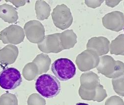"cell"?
I'll list each match as a JSON object with an SVG mask.
<instances>
[{"instance_id": "6da1fadb", "label": "cell", "mask_w": 124, "mask_h": 105, "mask_svg": "<svg viewBox=\"0 0 124 105\" xmlns=\"http://www.w3.org/2000/svg\"><path fill=\"white\" fill-rule=\"evenodd\" d=\"M35 88L42 97L52 98L60 93L61 86L60 81L56 77L51 74H44L37 79Z\"/></svg>"}, {"instance_id": "7a4b0ae2", "label": "cell", "mask_w": 124, "mask_h": 105, "mask_svg": "<svg viewBox=\"0 0 124 105\" xmlns=\"http://www.w3.org/2000/svg\"><path fill=\"white\" fill-rule=\"evenodd\" d=\"M96 69L106 77L114 79L124 73V63L120 60L115 61L111 56L103 55L100 57Z\"/></svg>"}, {"instance_id": "3957f363", "label": "cell", "mask_w": 124, "mask_h": 105, "mask_svg": "<svg viewBox=\"0 0 124 105\" xmlns=\"http://www.w3.org/2000/svg\"><path fill=\"white\" fill-rule=\"evenodd\" d=\"M51 70L55 76L62 81L73 78L76 74V67L73 61L66 58L55 60L51 66Z\"/></svg>"}, {"instance_id": "277c9868", "label": "cell", "mask_w": 124, "mask_h": 105, "mask_svg": "<svg viewBox=\"0 0 124 105\" xmlns=\"http://www.w3.org/2000/svg\"><path fill=\"white\" fill-rule=\"evenodd\" d=\"M52 18L54 25L62 30L69 28L73 22L70 10L65 4L57 5L54 9Z\"/></svg>"}, {"instance_id": "5b68a950", "label": "cell", "mask_w": 124, "mask_h": 105, "mask_svg": "<svg viewBox=\"0 0 124 105\" xmlns=\"http://www.w3.org/2000/svg\"><path fill=\"white\" fill-rule=\"evenodd\" d=\"M22 82L19 71L15 68H8L0 72V87L5 90H13Z\"/></svg>"}, {"instance_id": "8992f818", "label": "cell", "mask_w": 124, "mask_h": 105, "mask_svg": "<svg viewBox=\"0 0 124 105\" xmlns=\"http://www.w3.org/2000/svg\"><path fill=\"white\" fill-rule=\"evenodd\" d=\"M24 37V29L15 25L9 26L0 33V40L5 44H18L23 41Z\"/></svg>"}, {"instance_id": "52a82bcc", "label": "cell", "mask_w": 124, "mask_h": 105, "mask_svg": "<svg viewBox=\"0 0 124 105\" xmlns=\"http://www.w3.org/2000/svg\"><path fill=\"white\" fill-rule=\"evenodd\" d=\"M25 35L30 43L39 44L42 41L45 35V28L43 25L38 20H30L24 26Z\"/></svg>"}, {"instance_id": "ba28073f", "label": "cell", "mask_w": 124, "mask_h": 105, "mask_svg": "<svg viewBox=\"0 0 124 105\" xmlns=\"http://www.w3.org/2000/svg\"><path fill=\"white\" fill-rule=\"evenodd\" d=\"M99 59V56L95 52L86 49L78 55L76 62L80 71L86 72L96 68Z\"/></svg>"}, {"instance_id": "9c48e42d", "label": "cell", "mask_w": 124, "mask_h": 105, "mask_svg": "<svg viewBox=\"0 0 124 105\" xmlns=\"http://www.w3.org/2000/svg\"><path fill=\"white\" fill-rule=\"evenodd\" d=\"M38 46L41 51L45 53H59L63 50L61 44L60 34L46 35L44 39L38 44Z\"/></svg>"}, {"instance_id": "30bf717a", "label": "cell", "mask_w": 124, "mask_h": 105, "mask_svg": "<svg viewBox=\"0 0 124 105\" xmlns=\"http://www.w3.org/2000/svg\"><path fill=\"white\" fill-rule=\"evenodd\" d=\"M103 26L108 29L119 32L124 28V15L120 11H114L102 18Z\"/></svg>"}, {"instance_id": "8fae6325", "label": "cell", "mask_w": 124, "mask_h": 105, "mask_svg": "<svg viewBox=\"0 0 124 105\" xmlns=\"http://www.w3.org/2000/svg\"><path fill=\"white\" fill-rule=\"evenodd\" d=\"M110 42L105 37H94L88 40L86 45L88 50L95 52L99 56H103L107 54L110 51Z\"/></svg>"}, {"instance_id": "7c38bea8", "label": "cell", "mask_w": 124, "mask_h": 105, "mask_svg": "<svg viewBox=\"0 0 124 105\" xmlns=\"http://www.w3.org/2000/svg\"><path fill=\"white\" fill-rule=\"evenodd\" d=\"M80 86L87 90L95 89L100 84L99 76L92 71L82 73L80 77Z\"/></svg>"}, {"instance_id": "4fadbf2b", "label": "cell", "mask_w": 124, "mask_h": 105, "mask_svg": "<svg viewBox=\"0 0 124 105\" xmlns=\"http://www.w3.org/2000/svg\"><path fill=\"white\" fill-rule=\"evenodd\" d=\"M0 18L9 24L16 23L18 18L16 8L7 4L0 6Z\"/></svg>"}, {"instance_id": "5bb4252c", "label": "cell", "mask_w": 124, "mask_h": 105, "mask_svg": "<svg viewBox=\"0 0 124 105\" xmlns=\"http://www.w3.org/2000/svg\"><path fill=\"white\" fill-rule=\"evenodd\" d=\"M60 38L63 50L74 47L77 43V35L72 29H68L61 33Z\"/></svg>"}, {"instance_id": "9a60e30c", "label": "cell", "mask_w": 124, "mask_h": 105, "mask_svg": "<svg viewBox=\"0 0 124 105\" xmlns=\"http://www.w3.org/2000/svg\"><path fill=\"white\" fill-rule=\"evenodd\" d=\"M18 49L16 46L8 45L0 50V60L2 61L14 62L16 58Z\"/></svg>"}, {"instance_id": "2e32d148", "label": "cell", "mask_w": 124, "mask_h": 105, "mask_svg": "<svg viewBox=\"0 0 124 105\" xmlns=\"http://www.w3.org/2000/svg\"><path fill=\"white\" fill-rule=\"evenodd\" d=\"M35 9L36 17L40 20L48 19L50 15L51 7L44 1H37Z\"/></svg>"}, {"instance_id": "e0dca14e", "label": "cell", "mask_w": 124, "mask_h": 105, "mask_svg": "<svg viewBox=\"0 0 124 105\" xmlns=\"http://www.w3.org/2000/svg\"><path fill=\"white\" fill-rule=\"evenodd\" d=\"M110 52L111 54L124 55V34L118 35L112 41L110 46Z\"/></svg>"}, {"instance_id": "ac0fdd59", "label": "cell", "mask_w": 124, "mask_h": 105, "mask_svg": "<svg viewBox=\"0 0 124 105\" xmlns=\"http://www.w3.org/2000/svg\"><path fill=\"white\" fill-rule=\"evenodd\" d=\"M113 89L118 95L124 97V73L121 76L112 79Z\"/></svg>"}, {"instance_id": "d6986e66", "label": "cell", "mask_w": 124, "mask_h": 105, "mask_svg": "<svg viewBox=\"0 0 124 105\" xmlns=\"http://www.w3.org/2000/svg\"><path fill=\"white\" fill-rule=\"evenodd\" d=\"M78 94L82 100L93 101L96 96V90L95 89L93 90H87L80 86L79 88Z\"/></svg>"}, {"instance_id": "ffe728a7", "label": "cell", "mask_w": 124, "mask_h": 105, "mask_svg": "<svg viewBox=\"0 0 124 105\" xmlns=\"http://www.w3.org/2000/svg\"><path fill=\"white\" fill-rule=\"evenodd\" d=\"M0 105H17V100L15 95L6 94L0 98Z\"/></svg>"}, {"instance_id": "44dd1931", "label": "cell", "mask_w": 124, "mask_h": 105, "mask_svg": "<svg viewBox=\"0 0 124 105\" xmlns=\"http://www.w3.org/2000/svg\"><path fill=\"white\" fill-rule=\"evenodd\" d=\"M95 90L96 96L93 100L94 102H101L107 97L106 90L100 84L95 88Z\"/></svg>"}, {"instance_id": "7402d4cb", "label": "cell", "mask_w": 124, "mask_h": 105, "mask_svg": "<svg viewBox=\"0 0 124 105\" xmlns=\"http://www.w3.org/2000/svg\"><path fill=\"white\" fill-rule=\"evenodd\" d=\"M105 105H124V102L120 97L113 96L106 101Z\"/></svg>"}, {"instance_id": "603a6c76", "label": "cell", "mask_w": 124, "mask_h": 105, "mask_svg": "<svg viewBox=\"0 0 124 105\" xmlns=\"http://www.w3.org/2000/svg\"><path fill=\"white\" fill-rule=\"evenodd\" d=\"M103 2H104L103 0H98V1H87V0H86L85 1V3L87 7L95 9L100 7Z\"/></svg>"}, {"instance_id": "cb8c5ba5", "label": "cell", "mask_w": 124, "mask_h": 105, "mask_svg": "<svg viewBox=\"0 0 124 105\" xmlns=\"http://www.w3.org/2000/svg\"><path fill=\"white\" fill-rule=\"evenodd\" d=\"M121 2V1H120V0H118V1H116V0H115V1H109V0H106V1H105V3L107 6L111 8H114L117 6Z\"/></svg>"}, {"instance_id": "d4e9b609", "label": "cell", "mask_w": 124, "mask_h": 105, "mask_svg": "<svg viewBox=\"0 0 124 105\" xmlns=\"http://www.w3.org/2000/svg\"><path fill=\"white\" fill-rule=\"evenodd\" d=\"M6 1L11 2L17 8L23 6L25 5L26 3L25 1Z\"/></svg>"}, {"instance_id": "484cf974", "label": "cell", "mask_w": 124, "mask_h": 105, "mask_svg": "<svg viewBox=\"0 0 124 105\" xmlns=\"http://www.w3.org/2000/svg\"><path fill=\"white\" fill-rule=\"evenodd\" d=\"M76 105H89L87 104L86 103H78Z\"/></svg>"}, {"instance_id": "4316f807", "label": "cell", "mask_w": 124, "mask_h": 105, "mask_svg": "<svg viewBox=\"0 0 124 105\" xmlns=\"http://www.w3.org/2000/svg\"></svg>"}, {"instance_id": "83f0119b", "label": "cell", "mask_w": 124, "mask_h": 105, "mask_svg": "<svg viewBox=\"0 0 124 105\" xmlns=\"http://www.w3.org/2000/svg\"></svg>"}]
</instances>
